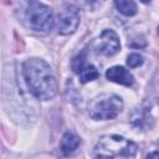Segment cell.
I'll list each match as a JSON object with an SVG mask.
<instances>
[{"mask_svg": "<svg viewBox=\"0 0 159 159\" xmlns=\"http://www.w3.org/2000/svg\"><path fill=\"white\" fill-rule=\"evenodd\" d=\"M114 5L124 16H134L137 14V4L134 0H114Z\"/></svg>", "mask_w": 159, "mask_h": 159, "instance_id": "obj_11", "label": "cell"}, {"mask_svg": "<svg viewBox=\"0 0 159 159\" xmlns=\"http://www.w3.org/2000/svg\"><path fill=\"white\" fill-rule=\"evenodd\" d=\"M143 63V57L139 55V53H130L127 58V65L130 67V68H135V67H139L140 65Z\"/></svg>", "mask_w": 159, "mask_h": 159, "instance_id": "obj_12", "label": "cell"}, {"mask_svg": "<svg viewBox=\"0 0 159 159\" xmlns=\"http://www.w3.org/2000/svg\"><path fill=\"white\" fill-rule=\"evenodd\" d=\"M142 1H143V2H149L150 0H142Z\"/></svg>", "mask_w": 159, "mask_h": 159, "instance_id": "obj_15", "label": "cell"}, {"mask_svg": "<svg viewBox=\"0 0 159 159\" xmlns=\"http://www.w3.org/2000/svg\"><path fill=\"white\" fill-rule=\"evenodd\" d=\"M148 158H159V152H154V153H149Z\"/></svg>", "mask_w": 159, "mask_h": 159, "instance_id": "obj_13", "label": "cell"}, {"mask_svg": "<svg viewBox=\"0 0 159 159\" xmlns=\"http://www.w3.org/2000/svg\"><path fill=\"white\" fill-rule=\"evenodd\" d=\"M80 143H81L80 138H78L73 132L67 130V132L63 134L62 139H61L60 149H61V152H62L63 155H70V154H72V153L78 148Z\"/></svg>", "mask_w": 159, "mask_h": 159, "instance_id": "obj_10", "label": "cell"}, {"mask_svg": "<svg viewBox=\"0 0 159 159\" xmlns=\"http://www.w3.org/2000/svg\"><path fill=\"white\" fill-rule=\"evenodd\" d=\"M130 124L139 130H150L154 125V118L148 107H138L132 111L129 116Z\"/></svg>", "mask_w": 159, "mask_h": 159, "instance_id": "obj_8", "label": "cell"}, {"mask_svg": "<svg viewBox=\"0 0 159 159\" xmlns=\"http://www.w3.org/2000/svg\"><path fill=\"white\" fill-rule=\"evenodd\" d=\"M72 70L78 75L81 83L91 82V81L98 78V76H99L98 70L93 65L87 62V57H86V52L84 51H82L80 55H77L73 58Z\"/></svg>", "mask_w": 159, "mask_h": 159, "instance_id": "obj_6", "label": "cell"}, {"mask_svg": "<svg viewBox=\"0 0 159 159\" xmlns=\"http://www.w3.org/2000/svg\"><path fill=\"white\" fill-rule=\"evenodd\" d=\"M138 147L134 142L117 134L103 135L94 148L97 158H134Z\"/></svg>", "mask_w": 159, "mask_h": 159, "instance_id": "obj_3", "label": "cell"}, {"mask_svg": "<svg viewBox=\"0 0 159 159\" xmlns=\"http://www.w3.org/2000/svg\"><path fill=\"white\" fill-rule=\"evenodd\" d=\"M97 52L104 55V56H113L120 50V41L118 35L113 30H103L97 45H96Z\"/></svg>", "mask_w": 159, "mask_h": 159, "instance_id": "obj_7", "label": "cell"}, {"mask_svg": "<svg viewBox=\"0 0 159 159\" xmlns=\"http://www.w3.org/2000/svg\"><path fill=\"white\" fill-rule=\"evenodd\" d=\"M123 109V101L117 94H101L91 101L88 114L94 120L114 119Z\"/></svg>", "mask_w": 159, "mask_h": 159, "instance_id": "obj_4", "label": "cell"}, {"mask_svg": "<svg viewBox=\"0 0 159 159\" xmlns=\"http://www.w3.org/2000/svg\"><path fill=\"white\" fill-rule=\"evenodd\" d=\"M22 76L30 93L40 101L52 99L57 93V81L47 62L32 57L22 63Z\"/></svg>", "mask_w": 159, "mask_h": 159, "instance_id": "obj_1", "label": "cell"}, {"mask_svg": "<svg viewBox=\"0 0 159 159\" xmlns=\"http://www.w3.org/2000/svg\"><path fill=\"white\" fill-rule=\"evenodd\" d=\"M21 19L27 27L37 32H48L55 24L52 10L37 0H26L24 2Z\"/></svg>", "mask_w": 159, "mask_h": 159, "instance_id": "obj_2", "label": "cell"}, {"mask_svg": "<svg viewBox=\"0 0 159 159\" xmlns=\"http://www.w3.org/2000/svg\"><path fill=\"white\" fill-rule=\"evenodd\" d=\"M158 34H159V26H158Z\"/></svg>", "mask_w": 159, "mask_h": 159, "instance_id": "obj_16", "label": "cell"}, {"mask_svg": "<svg viewBox=\"0 0 159 159\" xmlns=\"http://www.w3.org/2000/svg\"><path fill=\"white\" fill-rule=\"evenodd\" d=\"M106 77L108 81H112L118 84H123L127 87H130L134 83L133 75L122 66H113L106 71Z\"/></svg>", "mask_w": 159, "mask_h": 159, "instance_id": "obj_9", "label": "cell"}, {"mask_svg": "<svg viewBox=\"0 0 159 159\" xmlns=\"http://www.w3.org/2000/svg\"><path fill=\"white\" fill-rule=\"evenodd\" d=\"M83 2H86L87 5H92L93 2H96V1H98V0H82Z\"/></svg>", "mask_w": 159, "mask_h": 159, "instance_id": "obj_14", "label": "cell"}, {"mask_svg": "<svg viewBox=\"0 0 159 159\" xmlns=\"http://www.w3.org/2000/svg\"><path fill=\"white\" fill-rule=\"evenodd\" d=\"M80 25V11L77 7L68 5L58 14L57 30L61 35H70L77 30Z\"/></svg>", "mask_w": 159, "mask_h": 159, "instance_id": "obj_5", "label": "cell"}]
</instances>
